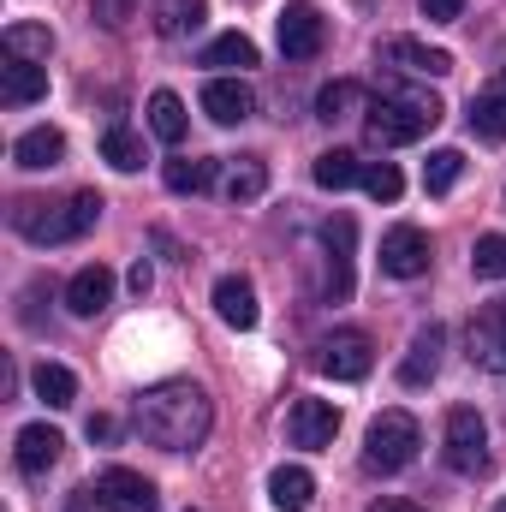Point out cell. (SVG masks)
Segmentation results:
<instances>
[{"label":"cell","instance_id":"obj_24","mask_svg":"<svg viewBox=\"0 0 506 512\" xmlns=\"http://www.w3.org/2000/svg\"><path fill=\"white\" fill-rule=\"evenodd\" d=\"M316 185H322V191L364 185V161H358L352 149H328V155H316Z\"/></svg>","mask_w":506,"mask_h":512},{"label":"cell","instance_id":"obj_34","mask_svg":"<svg viewBox=\"0 0 506 512\" xmlns=\"http://www.w3.org/2000/svg\"><path fill=\"white\" fill-rule=\"evenodd\" d=\"M471 274H477V280H506V233L477 239V251H471Z\"/></svg>","mask_w":506,"mask_h":512},{"label":"cell","instance_id":"obj_13","mask_svg":"<svg viewBox=\"0 0 506 512\" xmlns=\"http://www.w3.org/2000/svg\"><path fill=\"white\" fill-rule=\"evenodd\" d=\"M203 114H209L215 126H245L256 114L251 84H239V78H209V84H203Z\"/></svg>","mask_w":506,"mask_h":512},{"label":"cell","instance_id":"obj_11","mask_svg":"<svg viewBox=\"0 0 506 512\" xmlns=\"http://www.w3.org/2000/svg\"><path fill=\"white\" fill-rule=\"evenodd\" d=\"M334 435H340L334 399H310V393L292 399V411H286V441H292V447H310V453H316V447H328Z\"/></svg>","mask_w":506,"mask_h":512},{"label":"cell","instance_id":"obj_9","mask_svg":"<svg viewBox=\"0 0 506 512\" xmlns=\"http://www.w3.org/2000/svg\"><path fill=\"white\" fill-rule=\"evenodd\" d=\"M465 346H471V364H477V370H495V376H506V298L483 304V310L471 316Z\"/></svg>","mask_w":506,"mask_h":512},{"label":"cell","instance_id":"obj_17","mask_svg":"<svg viewBox=\"0 0 506 512\" xmlns=\"http://www.w3.org/2000/svg\"><path fill=\"white\" fill-rule=\"evenodd\" d=\"M48 96V72L36 66V60H12L6 54V66H0V102L6 108H30V102H42Z\"/></svg>","mask_w":506,"mask_h":512},{"label":"cell","instance_id":"obj_2","mask_svg":"<svg viewBox=\"0 0 506 512\" xmlns=\"http://www.w3.org/2000/svg\"><path fill=\"white\" fill-rule=\"evenodd\" d=\"M102 221V197L96 191H72V197H18L12 203V227L30 245H72Z\"/></svg>","mask_w":506,"mask_h":512},{"label":"cell","instance_id":"obj_31","mask_svg":"<svg viewBox=\"0 0 506 512\" xmlns=\"http://www.w3.org/2000/svg\"><path fill=\"white\" fill-rule=\"evenodd\" d=\"M459 173H465V155H459V149H435V155L423 161V185H429V197L453 191V185H459Z\"/></svg>","mask_w":506,"mask_h":512},{"label":"cell","instance_id":"obj_5","mask_svg":"<svg viewBox=\"0 0 506 512\" xmlns=\"http://www.w3.org/2000/svg\"><path fill=\"white\" fill-rule=\"evenodd\" d=\"M447 465L459 471V477H477V471H489V423L471 411V405H453L447 411Z\"/></svg>","mask_w":506,"mask_h":512},{"label":"cell","instance_id":"obj_41","mask_svg":"<svg viewBox=\"0 0 506 512\" xmlns=\"http://www.w3.org/2000/svg\"><path fill=\"white\" fill-rule=\"evenodd\" d=\"M90 501H96V495L84 489V495H72V507H66V512H90Z\"/></svg>","mask_w":506,"mask_h":512},{"label":"cell","instance_id":"obj_6","mask_svg":"<svg viewBox=\"0 0 506 512\" xmlns=\"http://www.w3.org/2000/svg\"><path fill=\"white\" fill-rule=\"evenodd\" d=\"M90 495H96V507H102V512H155V507H161L155 483H149V477H137V471H126V465H108V471L90 483Z\"/></svg>","mask_w":506,"mask_h":512},{"label":"cell","instance_id":"obj_21","mask_svg":"<svg viewBox=\"0 0 506 512\" xmlns=\"http://www.w3.org/2000/svg\"><path fill=\"white\" fill-rule=\"evenodd\" d=\"M465 120H471V131H477V137L506 143V72L489 84V90H477V96H471V114H465Z\"/></svg>","mask_w":506,"mask_h":512},{"label":"cell","instance_id":"obj_19","mask_svg":"<svg viewBox=\"0 0 506 512\" xmlns=\"http://www.w3.org/2000/svg\"><path fill=\"white\" fill-rule=\"evenodd\" d=\"M441 328L429 322V328H417L411 334V352H405V364H399V382L405 387H423V382H435V370H441Z\"/></svg>","mask_w":506,"mask_h":512},{"label":"cell","instance_id":"obj_26","mask_svg":"<svg viewBox=\"0 0 506 512\" xmlns=\"http://www.w3.org/2000/svg\"><path fill=\"white\" fill-rule=\"evenodd\" d=\"M30 387H36V399H42V405H54V411H66V405L78 399V376H72L66 364H36Z\"/></svg>","mask_w":506,"mask_h":512},{"label":"cell","instance_id":"obj_37","mask_svg":"<svg viewBox=\"0 0 506 512\" xmlns=\"http://www.w3.org/2000/svg\"><path fill=\"white\" fill-rule=\"evenodd\" d=\"M417 6H423V18H429V24H453V18L465 12V0H417Z\"/></svg>","mask_w":506,"mask_h":512},{"label":"cell","instance_id":"obj_30","mask_svg":"<svg viewBox=\"0 0 506 512\" xmlns=\"http://www.w3.org/2000/svg\"><path fill=\"white\" fill-rule=\"evenodd\" d=\"M6 54H12V60H48V54H54L48 24H6Z\"/></svg>","mask_w":506,"mask_h":512},{"label":"cell","instance_id":"obj_16","mask_svg":"<svg viewBox=\"0 0 506 512\" xmlns=\"http://www.w3.org/2000/svg\"><path fill=\"white\" fill-rule=\"evenodd\" d=\"M381 60H393V66H405V72H423V78H447V72H453V54H447V48H429V42H411V36L381 42Z\"/></svg>","mask_w":506,"mask_h":512},{"label":"cell","instance_id":"obj_27","mask_svg":"<svg viewBox=\"0 0 506 512\" xmlns=\"http://www.w3.org/2000/svg\"><path fill=\"white\" fill-rule=\"evenodd\" d=\"M203 66L245 72V66H256V42H251V36H239V30H227V36H215V42L203 48Z\"/></svg>","mask_w":506,"mask_h":512},{"label":"cell","instance_id":"obj_39","mask_svg":"<svg viewBox=\"0 0 506 512\" xmlns=\"http://www.w3.org/2000/svg\"><path fill=\"white\" fill-rule=\"evenodd\" d=\"M90 441H114V417H90Z\"/></svg>","mask_w":506,"mask_h":512},{"label":"cell","instance_id":"obj_10","mask_svg":"<svg viewBox=\"0 0 506 512\" xmlns=\"http://www.w3.org/2000/svg\"><path fill=\"white\" fill-rule=\"evenodd\" d=\"M381 274H393V280H417V274H429V233L411 227V221L387 227V233H381Z\"/></svg>","mask_w":506,"mask_h":512},{"label":"cell","instance_id":"obj_42","mask_svg":"<svg viewBox=\"0 0 506 512\" xmlns=\"http://www.w3.org/2000/svg\"><path fill=\"white\" fill-rule=\"evenodd\" d=\"M495 512H506V501H501V507H495Z\"/></svg>","mask_w":506,"mask_h":512},{"label":"cell","instance_id":"obj_8","mask_svg":"<svg viewBox=\"0 0 506 512\" xmlns=\"http://www.w3.org/2000/svg\"><path fill=\"white\" fill-rule=\"evenodd\" d=\"M370 364H376L370 358V334H358V328H340V334H328L316 346V370L334 376V382H364Z\"/></svg>","mask_w":506,"mask_h":512},{"label":"cell","instance_id":"obj_35","mask_svg":"<svg viewBox=\"0 0 506 512\" xmlns=\"http://www.w3.org/2000/svg\"><path fill=\"white\" fill-rule=\"evenodd\" d=\"M364 191H370L376 203H399L405 179H399V167H393V161H364Z\"/></svg>","mask_w":506,"mask_h":512},{"label":"cell","instance_id":"obj_32","mask_svg":"<svg viewBox=\"0 0 506 512\" xmlns=\"http://www.w3.org/2000/svg\"><path fill=\"white\" fill-rule=\"evenodd\" d=\"M358 96H364V90H358L352 78H340V84H322V96H316V120H328V126H334V120H346V114L358 108Z\"/></svg>","mask_w":506,"mask_h":512},{"label":"cell","instance_id":"obj_33","mask_svg":"<svg viewBox=\"0 0 506 512\" xmlns=\"http://www.w3.org/2000/svg\"><path fill=\"white\" fill-rule=\"evenodd\" d=\"M209 185H215V161H167V191H179V197L191 191L197 197Z\"/></svg>","mask_w":506,"mask_h":512},{"label":"cell","instance_id":"obj_4","mask_svg":"<svg viewBox=\"0 0 506 512\" xmlns=\"http://www.w3.org/2000/svg\"><path fill=\"white\" fill-rule=\"evenodd\" d=\"M417 447H423L417 417L393 405V411H381L376 423H370V435H364V465L381 471V477H393V471H405V465L417 459Z\"/></svg>","mask_w":506,"mask_h":512},{"label":"cell","instance_id":"obj_20","mask_svg":"<svg viewBox=\"0 0 506 512\" xmlns=\"http://www.w3.org/2000/svg\"><path fill=\"white\" fill-rule=\"evenodd\" d=\"M215 310H221V322L227 328H256V286L245 274H227V280H215Z\"/></svg>","mask_w":506,"mask_h":512},{"label":"cell","instance_id":"obj_3","mask_svg":"<svg viewBox=\"0 0 506 512\" xmlns=\"http://www.w3.org/2000/svg\"><path fill=\"white\" fill-rule=\"evenodd\" d=\"M435 120H441V102L435 96L393 84V90H381L376 102H370L364 131H370V143H381V149H399V143H417L423 131H435Z\"/></svg>","mask_w":506,"mask_h":512},{"label":"cell","instance_id":"obj_38","mask_svg":"<svg viewBox=\"0 0 506 512\" xmlns=\"http://www.w3.org/2000/svg\"><path fill=\"white\" fill-rule=\"evenodd\" d=\"M149 286H155V274H149V262H137V268H131V292H137V298H143V292H149Z\"/></svg>","mask_w":506,"mask_h":512},{"label":"cell","instance_id":"obj_12","mask_svg":"<svg viewBox=\"0 0 506 512\" xmlns=\"http://www.w3.org/2000/svg\"><path fill=\"white\" fill-rule=\"evenodd\" d=\"M322 245H328V298H334V304H346V298H352V245H358L352 215L322 221Z\"/></svg>","mask_w":506,"mask_h":512},{"label":"cell","instance_id":"obj_36","mask_svg":"<svg viewBox=\"0 0 506 512\" xmlns=\"http://www.w3.org/2000/svg\"><path fill=\"white\" fill-rule=\"evenodd\" d=\"M90 12H96V18H102L108 30H120L131 12H137V0H90Z\"/></svg>","mask_w":506,"mask_h":512},{"label":"cell","instance_id":"obj_15","mask_svg":"<svg viewBox=\"0 0 506 512\" xmlns=\"http://www.w3.org/2000/svg\"><path fill=\"white\" fill-rule=\"evenodd\" d=\"M114 304V274L102 268V262H90V268H78L72 280H66V310L72 316H102Z\"/></svg>","mask_w":506,"mask_h":512},{"label":"cell","instance_id":"obj_14","mask_svg":"<svg viewBox=\"0 0 506 512\" xmlns=\"http://www.w3.org/2000/svg\"><path fill=\"white\" fill-rule=\"evenodd\" d=\"M60 429H48V423H24L18 429V447H12V459H18V471L24 477H48L54 465H60Z\"/></svg>","mask_w":506,"mask_h":512},{"label":"cell","instance_id":"obj_22","mask_svg":"<svg viewBox=\"0 0 506 512\" xmlns=\"http://www.w3.org/2000/svg\"><path fill=\"white\" fill-rule=\"evenodd\" d=\"M268 501L280 512H310V501H316V477L304 471V465H280L274 477H268Z\"/></svg>","mask_w":506,"mask_h":512},{"label":"cell","instance_id":"obj_29","mask_svg":"<svg viewBox=\"0 0 506 512\" xmlns=\"http://www.w3.org/2000/svg\"><path fill=\"white\" fill-rule=\"evenodd\" d=\"M102 161L114 167V173H137L143 167V137L126 126H108L102 131Z\"/></svg>","mask_w":506,"mask_h":512},{"label":"cell","instance_id":"obj_7","mask_svg":"<svg viewBox=\"0 0 506 512\" xmlns=\"http://www.w3.org/2000/svg\"><path fill=\"white\" fill-rule=\"evenodd\" d=\"M322 42H328V18L310 0H286L280 6V54L286 60H316Z\"/></svg>","mask_w":506,"mask_h":512},{"label":"cell","instance_id":"obj_23","mask_svg":"<svg viewBox=\"0 0 506 512\" xmlns=\"http://www.w3.org/2000/svg\"><path fill=\"white\" fill-rule=\"evenodd\" d=\"M203 12H209V0H161V6H155V30H161L167 42H179V36L203 30Z\"/></svg>","mask_w":506,"mask_h":512},{"label":"cell","instance_id":"obj_1","mask_svg":"<svg viewBox=\"0 0 506 512\" xmlns=\"http://www.w3.org/2000/svg\"><path fill=\"white\" fill-rule=\"evenodd\" d=\"M137 429L161 453H191L215 429V405L197 382H155L137 393Z\"/></svg>","mask_w":506,"mask_h":512},{"label":"cell","instance_id":"obj_40","mask_svg":"<svg viewBox=\"0 0 506 512\" xmlns=\"http://www.w3.org/2000/svg\"><path fill=\"white\" fill-rule=\"evenodd\" d=\"M370 512H423V507H411V501H393V495H387V501H376Z\"/></svg>","mask_w":506,"mask_h":512},{"label":"cell","instance_id":"obj_28","mask_svg":"<svg viewBox=\"0 0 506 512\" xmlns=\"http://www.w3.org/2000/svg\"><path fill=\"white\" fill-rule=\"evenodd\" d=\"M221 185H227L233 203H251V197L268 191V167H262L256 155H239V161H227V179H221Z\"/></svg>","mask_w":506,"mask_h":512},{"label":"cell","instance_id":"obj_18","mask_svg":"<svg viewBox=\"0 0 506 512\" xmlns=\"http://www.w3.org/2000/svg\"><path fill=\"white\" fill-rule=\"evenodd\" d=\"M12 161H18L24 173H48V167H60V161H66V137H60L54 126L24 131V137L12 143Z\"/></svg>","mask_w":506,"mask_h":512},{"label":"cell","instance_id":"obj_25","mask_svg":"<svg viewBox=\"0 0 506 512\" xmlns=\"http://www.w3.org/2000/svg\"><path fill=\"white\" fill-rule=\"evenodd\" d=\"M185 126H191V120H185V102H179L173 90H155V96H149V131H155L161 143H185Z\"/></svg>","mask_w":506,"mask_h":512}]
</instances>
